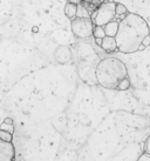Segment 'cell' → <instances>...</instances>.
I'll return each mask as SVG.
<instances>
[{
  "instance_id": "19",
  "label": "cell",
  "mask_w": 150,
  "mask_h": 161,
  "mask_svg": "<svg viewBox=\"0 0 150 161\" xmlns=\"http://www.w3.org/2000/svg\"><path fill=\"white\" fill-rule=\"evenodd\" d=\"M81 1H82V0H68V3H72V4H75V5L81 4Z\"/></svg>"
},
{
  "instance_id": "3",
  "label": "cell",
  "mask_w": 150,
  "mask_h": 161,
  "mask_svg": "<svg viewBox=\"0 0 150 161\" xmlns=\"http://www.w3.org/2000/svg\"><path fill=\"white\" fill-rule=\"evenodd\" d=\"M116 3L114 1H104L102 3L96 11H94L93 14L90 15V19L93 20L95 26H104L108 23L113 21L116 18V12H115Z\"/></svg>"
},
{
  "instance_id": "11",
  "label": "cell",
  "mask_w": 150,
  "mask_h": 161,
  "mask_svg": "<svg viewBox=\"0 0 150 161\" xmlns=\"http://www.w3.org/2000/svg\"><path fill=\"white\" fill-rule=\"evenodd\" d=\"M115 12H116V17L119 15V17H122L124 14L128 13V9L127 7L122 4H116V7H115Z\"/></svg>"
},
{
  "instance_id": "18",
  "label": "cell",
  "mask_w": 150,
  "mask_h": 161,
  "mask_svg": "<svg viewBox=\"0 0 150 161\" xmlns=\"http://www.w3.org/2000/svg\"><path fill=\"white\" fill-rule=\"evenodd\" d=\"M95 39V44H96L97 46H101L102 44V38H94Z\"/></svg>"
},
{
  "instance_id": "10",
  "label": "cell",
  "mask_w": 150,
  "mask_h": 161,
  "mask_svg": "<svg viewBox=\"0 0 150 161\" xmlns=\"http://www.w3.org/2000/svg\"><path fill=\"white\" fill-rule=\"evenodd\" d=\"M93 36L94 38H104L106 36V33H104V30L102 26H94L93 30Z\"/></svg>"
},
{
  "instance_id": "12",
  "label": "cell",
  "mask_w": 150,
  "mask_h": 161,
  "mask_svg": "<svg viewBox=\"0 0 150 161\" xmlns=\"http://www.w3.org/2000/svg\"><path fill=\"white\" fill-rule=\"evenodd\" d=\"M129 87H130V79L128 78H126L120 82L119 87H117V91H127L129 90Z\"/></svg>"
},
{
  "instance_id": "5",
  "label": "cell",
  "mask_w": 150,
  "mask_h": 161,
  "mask_svg": "<svg viewBox=\"0 0 150 161\" xmlns=\"http://www.w3.org/2000/svg\"><path fill=\"white\" fill-rule=\"evenodd\" d=\"M15 158V149L12 142L0 139V161H13Z\"/></svg>"
},
{
  "instance_id": "7",
  "label": "cell",
  "mask_w": 150,
  "mask_h": 161,
  "mask_svg": "<svg viewBox=\"0 0 150 161\" xmlns=\"http://www.w3.org/2000/svg\"><path fill=\"white\" fill-rule=\"evenodd\" d=\"M103 30H104V33H106V36H116V33H117V30H119V21H110V23H108L107 25L103 26Z\"/></svg>"
},
{
  "instance_id": "13",
  "label": "cell",
  "mask_w": 150,
  "mask_h": 161,
  "mask_svg": "<svg viewBox=\"0 0 150 161\" xmlns=\"http://www.w3.org/2000/svg\"><path fill=\"white\" fill-rule=\"evenodd\" d=\"M0 139L4 140V141H8V142H12V139H13V134H11L6 130H0Z\"/></svg>"
},
{
  "instance_id": "4",
  "label": "cell",
  "mask_w": 150,
  "mask_h": 161,
  "mask_svg": "<svg viewBox=\"0 0 150 161\" xmlns=\"http://www.w3.org/2000/svg\"><path fill=\"white\" fill-rule=\"evenodd\" d=\"M94 23L90 18H79L76 17L72 20V31L74 36L80 39H88L93 36Z\"/></svg>"
},
{
  "instance_id": "16",
  "label": "cell",
  "mask_w": 150,
  "mask_h": 161,
  "mask_svg": "<svg viewBox=\"0 0 150 161\" xmlns=\"http://www.w3.org/2000/svg\"><path fill=\"white\" fill-rule=\"evenodd\" d=\"M142 45L144 46V47H149L150 46V34L149 36H146L143 38V40H142Z\"/></svg>"
},
{
  "instance_id": "20",
  "label": "cell",
  "mask_w": 150,
  "mask_h": 161,
  "mask_svg": "<svg viewBox=\"0 0 150 161\" xmlns=\"http://www.w3.org/2000/svg\"><path fill=\"white\" fill-rule=\"evenodd\" d=\"M4 122H6V124H13V120H12L11 118H6Z\"/></svg>"
},
{
  "instance_id": "9",
  "label": "cell",
  "mask_w": 150,
  "mask_h": 161,
  "mask_svg": "<svg viewBox=\"0 0 150 161\" xmlns=\"http://www.w3.org/2000/svg\"><path fill=\"white\" fill-rule=\"evenodd\" d=\"M76 17L79 18H90V13H89L87 8L82 5V1L81 4L78 5V13H76Z\"/></svg>"
},
{
  "instance_id": "1",
  "label": "cell",
  "mask_w": 150,
  "mask_h": 161,
  "mask_svg": "<svg viewBox=\"0 0 150 161\" xmlns=\"http://www.w3.org/2000/svg\"><path fill=\"white\" fill-rule=\"evenodd\" d=\"M150 34L149 25L141 15L135 13H127L120 17L119 30L115 36L117 51L129 54L138 52L142 40Z\"/></svg>"
},
{
  "instance_id": "6",
  "label": "cell",
  "mask_w": 150,
  "mask_h": 161,
  "mask_svg": "<svg viewBox=\"0 0 150 161\" xmlns=\"http://www.w3.org/2000/svg\"><path fill=\"white\" fill-rule=\"evenodd\" d=\"M100 47L107 53H111V52L117 51V44H116V40H115V36H106L102 39V44Z\"/></svg>"
},
{
  "instance_id": "17",
  "label": "cell",
  "mask_w": 150,
  "mask_h": 161,
  "mask_svg": "<svg viewBox=\"0 0 150 161\" xmlns=\"http://www.w3.org/2000/svg\"><path fill=\"white\" fill-rule=\"evenodd\" d=\"M137 161H150V155H148L147 153H143L142 155H140Z\"/></svg>"
},
{
  "instance_id": "8",
  "label": "cell",
  "mask_w": 150,
  "mask_h": 161,
  "mask_svg": "<svg viewBox=\"0 0 150 161\" xmlns=\"http://www.w3.org/2000/svg\"><path fill=\"white\" fill-rule=\"evenodd\" d=\"M76 13H78V5L72 4V3H67L65 6V14L66 17H68L69 19L76 18Z\"/></svg>"
},
{
  "instance_id": "14",
  "label": "cell",
  "mask_w": 150,
  "mask_h": 161,
  "mask_svg": "<svg viewBox=\"0 0 150 161\" xmlns=\"http://www.w3.org/2000/svg\"><path fill=\"white\" fill-rule=\"evenodd\" d=\"M0 130H6V132H8V133H11V134H13L14 126H13V124H6V122H3V124L0 125Z\"/></svg>"
},
{
  "instance_id": "15",
  "label": "cell",
  "mask_w": 150,
  "mask_h": 161,
  "mask_svg": "<svg viewBox=\"0 0 150 161\" xmlns=\"http://www.w3.org/2000/svg\"><path fill=\"white\" fill-rule=\"evenodd\" d=\"M144 153L150 155V135L147 138L146 142H144Z\"/></svg>"
},
{
  "instance_id": "21",
  "label": "cell",
  "mask_w": 150,
  "mask_h": 161,
  "mask_svg": "<svg viewBox=\"0 0 150 161\" xmlns=\"http://www.w3.org/2000/svg\"><path fill=\"white\" fill-rule=\"evenodd\" d=\"M83 3H88V4H94L95 3V0H82Z\"/></svg>"
},
{
  "instance_id": "2",
  "label": "cell",
  "mask_w": 150,
  "mask_h": 161,
  "mask_svg": "<svg viewBox=\"0 0 150 161\" xmlns=\"http://www.w3.org/2000/svg\"><path fill=\"white\" fill-rule=\"evenodd\" d=\"M128 76L127 66L117 58L102 59L95 68L97 84L107 90L117 91L120 82Z\"/></svg>"
}]
</instances>
